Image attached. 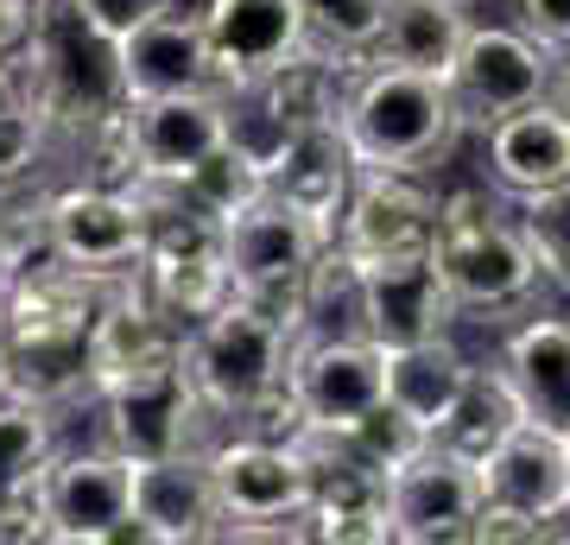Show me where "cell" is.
<instances>
[{"label": "cell", "mask_w": 570, "mask_h": 545, "mask_svg": "<svg viewBox=\"0 0 570 545\" xmlns=\"http://www.w3.org/2000/svg\"><path fill=\"white\" fill-rule=\"evenodd\" d=\"M204 39L223 70V89L273 77L279 64L311 51V26L298 0H204Z\"/></svg>", "instance_id": "17"}, {"label": "cell", "mask_w": 570, "mask_h": 545, "mask_svg": "<svg viewBox=\"0 0 570 545\" xmlns=\"http://www.w3.org/2000/svg\"><path fill=\"white\" fill-rule=\"evenodd\" d=\"M134 280H140V292L159 304L178 330H197L216 304L235 299V285H228V254H223V223L190 216V210H159V216H146V254H140V266H134Z\"/></svg>", "instance_id": "9"}, {"label": "cell", "mask_w": 570, "mask_h": 545, "mask_svg": "<svg viewBox=\"0 0 570 545\" xmlns=\"http://www.w3.org/2000/svg\"><path fill=\"white\" fill-rule=\"evenodd\" d=\"M330 242H336L330 228H317L311 216H298L292 203H279L266 191L261 203H247L242 216L223 223V254H228V285H235V299L261 304V311H273V318H285L298 330L311 266H317V254H324Z\"/></svg>", "instance_id": "7"}, {"label": "cell", "mask_w": 570, "mask_h": 545, "mask_svg": "<svg viewBox=\"0 0 570 545\" xmlns=\"http://www.w3.org/2000/svg\"><path fill=\"white\" fill-rule=\"evenodd\" d=\"M520 419H527V412H520V400H513L501 362H494V368L475 362V368H469V381H463V393H456V406H450L444 419H438V431H431V445L482 469V457H489V450L501 445Z\"/></svg>", "instance_id": "28"}, {"label": "cell", "mask_w": 570, "mask_h": 545, "mask_svg": "<svg viewBox=\"0 0 570 545\" xmlns=\"http://www.w3.org/2000/svg\"><path fill=\"white\" fill-rule=\"evenodd\" d=\"M45 247L89 280H134L146 254V210L127 184L63 178L39 191Z\"/></svg>", "instance_id": "8"}, {"label": "cell", "mask_w": 570, "mask_h": 545, "mask_svg": "<svg viewBox=\"0 0 570 545\" xmlns=\"http://www.w3.org/2000/svg\"><path fill=\"white\" fill-rule=\"evenodd\" d=\"M489 502L482 469L425 445L406 469L387 476V526L393 545H463L475 533V514Z\"/></svg>", "instance_id": "13"}, {"label": "cell", "mask_w": 570, "mask_h": 545, "mask_svg": "<svg viewBox=\"0 0 570 545\" xmlns=\"http://www.w3.org/2000/svg\"><path fill=\"white\" fill-rule=\"evenodd\" d=\"M469 0H381V39H374V64H400V70H425V77H450V64L463 51Z\"/></svg>", "instance_id": "26"}, {"label": "cell", "mask_w": 570, "mask_h": 545, "mask_svg": "<svg viewBox=\"0 0 570 545\" xmlns=\"http://www.w3.org/2000/svg\"><path fill=\"white\" fill-rule=\"evenodd\" d=\"M45 165H51V127L39 108L20 101L0 115V197H32L45 191Z\"/></svg>", "instance_id": "30"}, {"label": "cell", "mask_w": 570, "mask_h": 545, "mask_svg": "<svg viewBox=\"0 0 570 545\" xmlns=\"http://www.w3.org/2000/svg\"><path fill=\"white\" fill-rule=\"evenodd\" d=\"M381 356H387V400L400 412H412L425 431H438V419L456 406L469 368H475L456 349V337H425V343H400V349H381Z\"/></svg>", "instance_id": "27"}, {"label": "cell", "mask_w": 570, "mask_h": 545, "mask_svg": "<svg viewBox=\"0 0 570 545\" xmlns=\"http://www.w3.org/2000/svg\"><path fill=\"white\" fill-rule=\"evenodd\" d=\"M469 127L456 115L444 77L400 70V64H362L343 89V140L362 172H419L431 178L456 153Z\"/></svg>", "instance_id": "4"}, {"label": "cell", "mask_w": 570, "mask_h": 545, "mask_svg": "<svg viewBox=\"0 0 570 545\" xmlns=\"http://www.w3.org/2000/svg\"><path fill=\"white\" fill-rule=\"evenodd\" d=\"M482 159H489V184L508 203L558 191L570 184V115L551 96L513 108L494 127H482Z\"/></svg>", "instance_id": "20"}, {"label": "cell", "mask_w": 570, "mask_h": 545, "mask_svg": "<svg viewBox=\"0 0 570 545\" xmlns=\"http://www.w3.org/2000/svg\"><path fill=\"white\" fill-rule=\"evenodd\" d=\"M39 26V0H0V64H20Z\"/></svg>", "instance_id": "36"}, {"label": "cell", "mask_w": 570, "mask_h": 545, "mask_svg": "<svg viewBox=\"0 0 570 545\" xmlns=\"http://www.w3.org/2000/svg\"><path fill=\"white\" fill-rule=\"evenodd\" d=\"M140 178H184L228 140V101L223 89H190V96H153L127 101Z\"/></svg>", "instance_id": "22"}, {"label": "cell", "mask_w": 570, "mask_h": 545, "mask_svg": "<svg viewBox=\"0 0 570 545\" xmlns=\"http://www.w3.org/2000/svg\"><path fill=\"white\" fill-rule=\"evenodd\" d=\"M551 77H558V51H546L527 26H469V39L444 82H450V96H456L463 127L482 134V127H494L513 108L546 101Z\"/></svg>", "instance_id": "10"}, {"label": "cell", "mask_w": 570, "mask_h": 545, "mask_svg": "<svg viewBox=\"0 0 570 545\" xmlns=\"http://www.w3.org/2000/svg\"><path fill=\"white\" fill-rule=\"evenodd\" d=\"M223 539V502L209 457L184 450L159 464H134V520L115 545H204Z\"/></svg>", "instance_id": "15"}, {"label": "cell", "mask_w": 570, "mask_h": 545, "mask_svg": "<svg viewBox=\"0 0 570 545\" xmlns=\"http://www.w3.org/2000/svg\"><path fill=\"white\" fill-rule=\"evenodd\" d=\"M469 545H546V520L539 514H520L508 502H482Z\"/></svg>", "instance_id": "34"}, {"label": "cell", "mask_w": 570, "mask_h": 545, "mask_svg": "<svg viewBox=\"0 0 570 545\" xmlns=\"http://www.w3.org/2000/svg\"><path fill=\"white\" fill-rule=\"evenodd\" d=\"M513 13L546 51H558V58L570 51V0H513Z\"/></svg>", "instance_id": "35"}, {"label": "cell", "mask_w": 570, "mask_h": 545, "mask_svg": "<svg viewBox=\"0 0 570 545\" xmlns=\"http://www.w3.org/2000/svg\"><path fill=\"white\" fill-rule=\"evenodd\" d=\"M26 101V82H20V64H0V115Z\"/></svg>", "instance_id": "38"}, {"label": "cell", "mask_w": 570, "mask_h": 545, "mask_svg": "<svg viewBox=\"0 0 570 545\" xmlns=\"http://www.w3.org/2000/svg\"><path fill=\"white\" fill-rule=\"evenodd\" d=\"M355 172H362V165H355V153H348V140H343V121H317V127H298V134L266 159V191L336 235L343 203H348V191H355Z\"/></svg>", "instance_id": "23"}, {"label": "cell", "mask_w": 570, "mask_h": 545, "mask_svg": "<svg viewBox=\"0 0 570 545\" xmlns=\"http://www.w3.org/2000/svg\"><path fill=\"white\" fill-rule=\"evenodd\" d=\"M298 330L247 299L216 304L197 330H184V368L204 393V406L228 431H273L292 438L298 412L285 400V368H292Z\"/></svg>", "instance_id": "1"}, {"label": "cell", "mask_w": 570, "mask_h": 545, "mask_svg": "<svg viewBox=\"0 0 570 545\" xmlns=\"http://www.w3.org/2000/svg\"><path fill=\"white\" fill-rule=\"evenodd\" d=\"M463 318L444 285V266L431 247L419 254H393V261L362 266V323L381 349L425 343V337H450V323Z\"/></svg>", "instance_id": "16"}, {"label": "cell", "mask_w": 570, "mask_h": 545, "mask_svg": "<svg viewBox=\"0 0 570 545\" xmlns=\"http://www.w3.org/2000/svg\"><path fill=\"white\" fill-rule=\"evenodd\" d=\"M45 254V228H39V191L32 197H0V311L13 299L26 261Z\"/></svg>", "instance_id": "33"}, {"label": "cell", "mask_w": 570, "mask_h": 545, "mask_svg": "<svg viewBox=\"0 0 570 545\" xmlns=\"http://www.w3.org/2000/svg\"><path fill=\"white\" fill-rule=\"evenodd\" d=\"M285 400L298 425H355L367 406L387 400V356L374 337H298Z\"/></svg>", "instance_id": "12"}, {"label": "cell", "mask_w": 570, "mask_h": 545, "mask_svg": "<svg viewBox=\"0 0 570 545\" xmlns=\"http://www.w3.org/2000/svg\"><path fill=\"white\" fill-rule=\"evenodd\" d=\"M184 356V330L140 292V280H115L89 323V400L134 381L146 368Z\"/></svg>", "instance_id": "19"}, {"label": "cell", "mask_w": 570, "mask_h": 545, "mask_svg": "<svg viewBox=\"0 0 570 545\" xmlns=\"http://www.w3.org/2000/svg\"><path fill=\"white\" fill-rule=\"evenodd\" d=\"M20 82L39 121L51 127V159H58L70 140L127 108L121 39L82 0H39L32 45L20 51Z\"/></svg>", "instance_id": "2"}, {"label": "cell", "mask_w": 570, "mask_h": 545, "mask_svg": "<svg viewBox=\"0 0 570 545\" xmlns=\"http://www.w3.org/2000/svg\"><path fill=\"white\" fill-rule=\"evenodd\" d=\"M482 488H489V502H508V507H520V514H539V520H546L551 507L570 495V438L520 419L508 438L482 457Z\"/></svg>", "instance_id": "25"}, {"label": "cell", "mask_w": 570, "mask_h": 545, "mask_svg": "<svg viewBox=\"0 0 570 545\" xmlns=\"http://www.w3.org/2000/svg\"><path fill=\"white\" fill-rule=\"evenodd\" d=\"M121 77H127V101L223 89V70H216L209 39H204V13H184L178 0H171L159 13H146L140 26H127L121 32Z\"/></svg>", "instance_id": "18"}, {"label": "cell", "mask_w": 570, "mask_h": 545, "mask_svg": "<svg viewBox=\"0 0 570 545\" xmlns=\"http://www.w3.org/2000/svg\"><path fill=\"white\" fill-rule=\"evenodd\" d=\"M494 362L508 374L520 412L532 425L570 438V318H558V311H527L520 323H508Z\"/></svg>", "instance_id": "24"}, {"label": "cell", "mask_w": 570, "mask_h": 545, "mask_svg": "<svg viewBox=\"0 0 570 545\" xmlns=\"http://www.w3.org/2000/svg\"><path fill=\"white\" fill-rule=\"evenodd\" d=\"M431 254L444 266V285L456 311L475 323H513L527 318L539 292H546V273L532 261V242L520 216L494 191H444L438 197V235H431Z\"/></svg>", "instance_id": "3"}, {"label": "cell", "mask_w": 570, "mask_h": 545, "mask_svg": "<svg viewBox=\"0 0 570 545\" xmlns=\"http://www.w3.org/2000/svg\"><path fill=\"white\" fill-rule=\"evenodd\" d=\"M348 431V445L362 450L367 464L381 469V476H393V469H406L412 457H419V450L431 445V431L419 419H412V412H400V406L393 400H381V406H367L362 419L355 425H343Z\"/></svg>", "instance_id": "32"}, {"label": "cell", "mask_w": 570, "mask_h": 545, "mask_svg": "<svg viewBox=\"0 0 570 545\" xmlns=\"http://www.w3.org/2000/svg\"><path fill=\"white\" fill-rule=\"evenodd\" d=\"M89 412H96V438H102L108 450H121L127 464H159V457H184V450L204 457V450L228 431V425L204 406L184 356L146 368V374L108 387V393H96Z\"/></svg>", "instance_id": "6"}, {"label": "cell", "mask_w": 570, "mask_h": 545, "mask_svg": "<svg viewBox=\"0 0 570 545\" xmlns=\"http://www.w3.org/2000/svg\"><path fill=\"white\" fill-rule=\"evenodd\" d=\"M546 545H570V495L546 514Z\"/></svg>", "instance_id": "39"}, {"label": "cell", "mask_w": 570, "mask_h": 545, "mask_svg": "<svg viewBox=\"0 0 570 545\" xmlns=\"http://www.w3.org/2000/svg\"><path fill=\"white\" fill-rule=\"evenodd\" d=\"M438 235V191L419 172H355V191L336 223V247L355 266L419 254Z\"/></svg>", "instance_id": "14"}, {"label": "cell", "mask_w": 570, "mask_h": 545, "mask_svg": "<svg viewBox=\"0 0 570 545\" xmlns=\"http://www.w3.org/2000/svg\"><path fill=\"white\" fill-rule=\"evenodd\" d=\"M311 26V45L330 51L336 64L362 70L374 64V39H381V0H298Z\"/></svg>", "instance_id": "29"}, {"label": "cell", "mask_w": 570, "mask_h": 545, "mask_svg": "<svg viewBox=\"0 0 570 545\" xmlns=\"http://www.w3.org/2000/svg\"><path fill=\"white\" fill-rule=\"evenodd\" d=\"M82 7H89V13H96L115 39H121L127 26H140L146 13H159V7H171V0H82Z\"/></svg>", "instance_id": "37"}, {"label": "cell", "mask_w": 570, "mask_h": 545, "mask_svg": "<svg viewBox=\"0 0 570 545\" xmlns=\"http://www.w3.org/2000/svg\"><path fill=\"white\" fill-rule=\"evenodd\" d=\"M513 216H520V228H527L532 261H539L546 285L570 292V184L539 191V197H520L513 203Z\"/></svg>", "instance_id": "31"}, {"label": "cell", "mask_w": 570, "mask_h": 545, "mask_svg": "<svg viewBox=\"0 0 570 545\" xmlns=\"http://www.w3.org/2000/svg\"><path fill=\"white\" fill-rule=\"evenodd\" d=\"M551 101L570 115V64H558V77H551Z\"/></svg>", "instance_id": "40"}, {"label": "cell", "mask_w": 570, "mask_h": 545, "mask_svg": "<svg viewBox=\"0 0 570 545\" xmlns=\"http://www.w3.org/2000/svg\"><path fill=\"white\" fill-rule=\"evenodd\" d=\"M45 533L39 545H115L134 520V464L102 438L82 450H58L39 488Z\"/></svg>", "instance_id": "11"}, {"label": "cell", "mask_w": 570, "mask_h": 545, "mask_svg": "<svg viewBox=\"0 0 570 545\" xmlns=\"http://www.w3.org/2000/svg\"><path fill=\"white\" fill-rule=\"evenodd\" d=\"M204 457L223 502V539H311V483L292 438L223 431Z\"/></svg>", "instance_id": "5"}, {"label": "cell", "mask_w": 570, "mask_h": 545, "mask_svg": "<svg viewBox=\"0 0 570 545\" xmlns=\"http://www.w3.org/2000/svg\"><path fill=\"white\" fill-rule=\"evenodd\" d=\"M58 425H63L58 406L0 393V539H39L45 533L39 488L51 457L63 450Z\"/></svg>", "instance_id": "21"}]
</instances>
